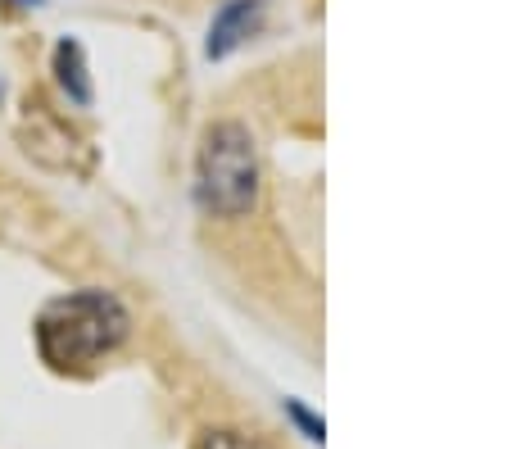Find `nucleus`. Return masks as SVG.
I'll return each mask as SVG.
<instances>
[{"mask_svg": "<svg viewBox=\"0 0 512 449\" xmlns=\"http://www.w3.org/2000/svg\"><path fill=\"white\" fill-rule=\"evenodd\" d=\"M127 341V309L105 291H78L46 304L37 318V354L55 372H87Z\"/></svg>", "mask_w": 512, "mask_h": 449, "instance_id": "1", "label": "nucleus"}, {"mask_svg": "<svg viewBox=\"0 0 512 449\" xmlns=\"http://www.w3.org/2000/svg\"><path fill=\"white\" fill-rule=\"evenodd\" d=\"M259 196V155L241 123H218L204 132L195 164V200L204 214L241 218Z\"/></svg>", "mask_w": 512, "mask_h": 449, "instance_id": "2", "label": "nucleus"}, {"mask_svg": "<svg viewBox=\"0 0 512 449\" xmlns=\"http://www.w3.org/2000/svg\"><path fill=\"white\" fill-rule=\"evenodd\" d=\"M259 23H263V0H227L223 10L213 14V23H209L204 55H209V59H227L236 46H245V41L259 32Z\"/></svg>", "mask_w": 512, "mask_h": 449, "instance_id": "3", "label": "nucleus"}, {"mask_svg": "<svg viewBox=\"0 0 512 449\" xmlns=\"http://www.w3.org/2000/svg\"><path fill=\"white\" fill-rule=\"evenodd\" d=\"M55 73H59V87L68 91V100H73V105H91V82H87V64H82V46H78V41H59Z\"/></svg>", "mask_w": 512, "mask_h": 449, "instance_id": "4", "label": "nucleus"}, {"mask_svg": "<svg viewBox=\"0 0 512 449\" xmlns=\"http://www.w3.org/2000/svg\"><path fill=\"white\" fill-rule=\"evenodd\" d=\"M200 449H259V445L245 440V436H236V431H204Z\"/></svg>", "mask_w": 512, "mask_h": 449, "instance_id": "5", "label": "nucleus"}, {"mask_svg": "<svg viewBox=\"0 0 512 449\" xmlns=\"http://www.w3.org/2000/svg\"><path fill=\"white\" fill-rule=\"evenodd\" d=\"M286 413H290V418H295V422H300V427H304V436H309V440H322V422H313L309 413H304V409H300V404H295V400L286 404Z\"/></svg>", "mask_w": 512, "mask_h": 449, "instance_id": "6", "label": "nucleus"}]
</instances>
